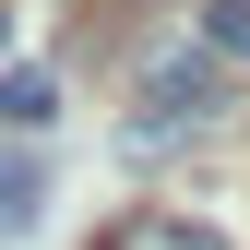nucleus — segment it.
Masks as SVG:
<instances>
[{
	"label": "nucleus",
	"instance_id": "obj_5",
	"mask_svg": "<svg viewBox=\"0 0 250 250\" xmlns=\"http://www.w3.org/2000/svg\"><path fill=\"white\" fill-rule=\"evenodd\" d=\"M203 48L227 72H250V0H203Z\"/></svg>",
	"mask_w": 250,
	"mask_h": 250
},
{
	"label": "nucleus",
	"instance_id": "obj_2",
	"mask_svg": "<svg viewBox=\"0 0 250 250\" xmlns=\"http://www.w3.org/2000/svg\"><path fill=\"white\" fill-rule=\"evenodd\" d=\"M0 131H60V72H0Z\"/></svg>",
	"mask_w": 250,
	"mask_h": 250
},
{
	"label": "nucleus",
	"instance_id": "obj_4",
	"mask_svg": "<svg viewBox=\"0 0 250 250\" xmlns=\"http://www.w3.org/2000/svg\"><path fill=\"white\" fill-rule=\"evenodd\" d=\"M36 191H48V179H36V155H12V143H0V238H24V227H36Z\"/></svg>",
	"mask_w": 250,
	"mask_h": 250
},
{
	"label": "nucleus",
	"instance_id": "obj_1",
	"mask_svg": "<svg viewBox=\"0 0 250 250\" xmlns=\"http://www.w3.org/2000/svg\"><path fill=\"white\" fill-rule=\"evenodd\" d=\"M227 107H238V72H227L214 48H179V60H155V72H143V107H131V131H119V155H131V167H155V155L203 143Z\"/></svg>",
	"mask_w": 250,
	"mask_h": 250
},
{
	"label": "nucleus",
	"instance_id": "obj_3",
	"mask_svg": "<svg viewBox=\"0 0 250 250\" xmlns=\"http://www.w3.org/2000/svg\"><path fill=\"white\" fill-rule=\"evenodd\" d=\"M107 250H227V238H214L203 214H131V227H119Z\"/></svg>",
	"mask_w": 250,
	"mask_h": 250
}]
</instances>
